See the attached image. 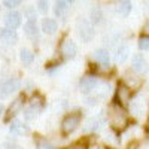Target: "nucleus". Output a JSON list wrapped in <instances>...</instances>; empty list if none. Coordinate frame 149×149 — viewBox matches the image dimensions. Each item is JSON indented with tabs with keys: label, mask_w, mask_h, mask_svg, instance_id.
Instances as JSON below:
<instances>
[{
	"label": "nucleus",
	"mask_w": 149,
	"mask_h": 149,
	"mask_svg": "<svg viewBox=\"0 0 149 149\" xmlns=\"http://www.w3.org/2000/svg\"><path fill=\"white\" fill-rule=\"evenodd\" d=\"M107 119L113 130H125L128 127V116L121 104H110L107 109Z\"/></svg>",
	"instance_id": "obj_1"
},
{
	"label": "nucleus",
	"mask_w": 149,
	"mask_h": 149,
	"mask_svg": "<svg viewBox=\"0 0 149 149\" xmlns=\"http://www.w3.org/2000/svg\"><path fill=\"white\" fill-rule=\"evenodd\" d=\"M81 121H82V115L79 112H73V113L66 115L63 121H61V131H63V134L70 136L72 133H74L81 125Z\"/></svg>",
	"instance_id": "obj_2"
},
{
	"label": "nucleus",
	"mask_w": 149,
	"mask_h": 149,
	"mask_svg": "<svg viewBox=\"0 0 149 149\" xmlns=\"http://www.w3.org/2000/svg\"><path fill=\"white\" fill-rule=\"evenodd\" d=\"M78 33H79V37L84 42H91L94 34H95L94 24L90 19H86V18L78 19Z\"/></svg>",
	"instance_id": "obj_3"
},
{
	"label": "nucleus",
	"mask_w": 149,
	"mask_h": 149,
	"mask_svg": "<svg viewBox=\"0 0 149 149\" xmlns=\"http://www.w3.org/2000/svg\"><path fill=\"white\" fill-rule=\"evenodd\" d=\"M19 86H21L19 79H17V78L6 79L5 82H2V85H0V98H6V97L12 95L14 93H17L19 90Z\"/></svg>",
	"instance_id": "obj_4"
},
{
	"label": "nucleus",
	"mask_w": 149,
	"mask_h": 149,
	"mask_svg": "<svg viewBox=\"0 0 149 149\" xmlns=\"http://www.w3.org/2000/svg\"><path fill=\"white\" fill-rule=\"evenodd\" d=\"M130 112L134 118H143L145 112H146V103H145V97L143 95H136L133 100L130 102Z\"/></svg>",
	"instance_id": "obj_5"
},
{
	"label": "nucleus",
	"mask_w": 149,
	"mask_h": 149,
	"mask_svg": "<svg viewBox=\"0 0 149 149\" xmlns=\"http://www.w3.org/2000/svg\"><path fill=\"white\" fill-rule=\"evenodd\" d=\"M106 124V118H104V112H102L100 115H97L91 119L86 121V124L84 125V133L85 134H90V133H95L98 131L103 125Z\"/></svg>",
	"instance_id": "obj_6"
},
{
	"label": "nucleus",
	"mask_w": 149,
	"mask_h": 149,
	"mask_svg": "<svg viewBox=\"0 0 149 149\" xmlns=\"http://www.w3.org/2000/svg\"><path fill=\"white\" fill-rule=\"evenodd\" d=\"M60 52H61V57H63L64 60H70L78 54V45L72 39H64L63 42H61Z\"/></svg>",
	"instance_id": "obj_7"
},
{
	"label": "nucleus",
	"mask_w": 149,
	"mask_h": 149,
	"mask_svg": "<svg viewBox=\"0 0 149 149\" xmlns=\"http://www.w3.org/2000/svg\"><path fill=\"white\" fill-rule=\"evenodd\" d=\"M131 69H133V72L139 73V74L148 73L149 66H148V61L145 60V57L142 54H134L131 57Z\"/></svg>",
	"instance_id": "obj_8"
},
{
	"label": "nucleus",
	"mask_w": 149,
	"mask_h": 149,
	"mask_svg": "<svg viewBox=\"0 0 149 149\" xmlns=\"http://www.w3.org/2000/svg\"><path fill=\"white\" fill-rule=\"evenodd\" d=\"M98 84H100V81H98L95 76H85L81 81V91L84 94H86V95H90L91 93L95 91Z\"/></svg>",
	"instance_id": "obj_9"
},
{
	"label": "nucleus",
	"mask_w": 149,
	"mask_h": 149,
	"mask_svg": "<svg viewBox=\"0 0 149 149\" xmlns=\"http://www.w3.org/2000/svg\"><path fill=\"white\" fill-rule=\"evenodd\" d=\"M93 60L95 63H98L102 67H107L109 69V63H110V55H109V51L104 48H98L93 52Z\"/></svg>",
	"instance_id": "obj_10"
},
{
	"label": "nucleus",
	"mask_w": 149,
	"mask_h": 149,
	"mask_svg": "<svg viewBox=\"0 0 149 149\" xmlns=\"http://www.w3.org/2000/svg\"><path fill=\"white\" fill-rule=\"evenodd\" d=\"M24 103H26V95H18L14 102H12V104L9 106V109H8V112H6V119H10L12 116H15V115H18L19 112L22 110V107H24Z\"/></svg>",
	"instance_id": "obj_11"
},
{
	"label": "nucleus",
	"mask_w": 149,
	"mask_h": 149,
	"mask_svg": "<svg viewBox=\"0 0 149 149\" xmlns=\"http://www.w3.org/2000/svg\"><path fill=\"white\" fill-rule=\"evenodd\" d=\"M116 95H118V103H121V106H125V104H130L131 102V90L125 84H121L118 86V91H116Z\"/></svg>",
	"instance_id": "obj_12"
},
{
	"label": "nucleus",
	"mask_w": 149,
	"mask_h": 149,
	"mask_svg": "<svg viewBox=\"0 0 149 149\" xmlns=\"http://www.w3.org/2000/svg\"><path fill=\"white\" fill-rule=\"evenodd\" d=\"M5 24H6V27H10V29L19 27L21 26V14L17 10H9L5 15Z\"/></svg>",
	"instance_id": "obj_13"
},
{
	"label": "nucleus",
	"mask_w": 149,
	"mask_h": 149,
	"mask_svg": "<svg viewBox=\"0 0 149 149\" xmlns=\"http://www.w3.org/2000/svg\"><path fill=\"white\" fill-rule=\"evenodd\" d=\"M0 39H2L5 43H8V45H14L18 40V36H17L15 29H10V27L0 29Z\"/></svg>",
	"instance_id": "obj_14"
},
{
	"label": "nucleus",
	"mask_w": 149,
	"mask_h": 149,
	"mask_svg": "<svg viewBox=\"0 0 149 149\" xmlns=\"http://www.w3.org/2000/svg\"><path fill=\"white\" fill-rule=\"evenodd\" d=\"M9 133L14 134V136H22V134L29 133V127L22 121L14 119V121L10 122V125H9Z\"/></svg>",
	"instance_id": "obj_15"
},
{
	"label": "nucleus",
	"mask_w": 149,
	"mask_h": 149,
	"mask_svg": "<svg viewBox=\"0 0 149 149\" xmlns=\"http://www.w3.org/2000/svg\"><path fill=\"white\" fill-rule=\"evenodd\" d=\"M124 84H125L130 90H137L140 86V84H142V79L136 74V72L134 73L127 72L125 74H124Z\"/></svg>",
	"instance_id": "obj_16"
},
{
	"label": "nucleus",
	"mask_w": 149,
	"mask_h": 149,
	"mask_svg": "<svg viewBox=\"0 0 149 149\" xmlns=\"http://www.w3.org/2000/svg\"><path fill=\"white\" fill-rule=\"evenodd\" d=\"M24 33L29 37H37L39 36V27H37L36 19H27L24 24Z\"/></svg>",
	"instance_id": "obj_17"
},
{
	"label": "nucleus",
	"mask_w": 149,
	"mask_h": 149,
	"mask_svg": "<svg viewBox=\"0 0 149 149\" xmlns=\"http://www.w3.org/2000/svg\"><path fill=\"white\" fill-rule=\"evenodd\" d=\"M58 26H57V21L52 18H43L42 21V31L45 34H54L57 31Z\"/></svg>",
	"instance_id": "obj_18"
},
{
	"label": "nucleus",
	"mask_w": 149,
	"mask_h": 149,
	"mask_svg": "<svg viewBox=\"0 0 149 149\" xmlns=\"http://www.w3.org/2000/svg\"><path fill=\"white\" fill-rule=\"evenodd\" d=\"M128 55H130V48L127 45H119V48L116 49V63L124 64L128 60Z\"/></svg>",
	"instance_id": "obj_19"
},
{
	"label": "nucleus",
	"mask_w": 149,
	"mask_h": 149,
	"mask_svg": "<svg viewBox=\"0 0 149 149\" xmlns=\"http://www.w3.org/2000/svg\"><path fill=\"white\" fill-rule=\"evenodd\" d=\"M54 12L58 18H64L67 14V0H55Z\"/></svg>",
	"instance_id": "obj_20"
},
{
	"label": "nucleus",
	"mask_w": 149,
	"mask_h": 149,
	"mask_svg": "<svg viewBox=\"0 0 149 149\" xmlns=\"http://www.w3.org/2000/svg\"><path fill=\"white\" fill-rule=\"evenodd\" d=\"M131 8H133V5H131L130 0H121V2L118 3V6H116V12L121 17H127L131 12Z\"/></svg>",
	"instance_id": "obj_21"
},
{
	"label": "nucleus",
	"mask_w": 149,
	"mask_h": 149,
	"mask_svg": "<svg viewBox=\"0 0 149 149\" xmlns=\"http://www.w3.org/2000/svg\"><path fill=\"white\" fill-rule=\"evenodd\" d=\"M19 60H21V63L24 66H30L33 61H34V54L30 51V49L22 48L21 51H19Z\"/></svg>",
	"instance_id": "obj_22"
},
{
	"label": "nucleus",
	"mask_w": 149,
	"mask_h": 149,
	"mask_svg": "<svg viewBox=\"0 0 149 149\" xmlns=\"http://www.w3.org/2000/svg\"><path fill=\"white\" fill-rule=\"evenodd\" d=\"M39 112L40 110L37 109V107L29 104L26 109H24V119H26V121H33V119H36L37 115H39Z\"/></svg>",
	"instance_id": "obj_23"
},
{
	"label": "nucleus",
	"mask_w": 149,
	"mask_h": 149,
	"mask_svg": "<svg viewBox=\"0 0 149 149\" xmlns=\"http://www.w3.org/2000/svg\"><path fill=\"white\" fill-rule=\"evenodd\" d=\"M90 18H91V22L94 24H98V22H102V18H103V12H102V9L100 8H93L91 9V14H90Z\"/></svg>",
	"instance_id": "obj_24"
},
{
	"label": "nucleus",
	"mask_w": 149,
	"mask_h": 149,
	"mask_svg": "<svg viewBox=\"0 0 149 149\" xmlns=\"http://www.w3.org/2000/svg\"><path fill=\"white\" fill-rule=\"evenodd\" d=\"M137 46H139L140 51H149V36H148V34H145V36L139 37Z\"/></svg>",
	"instance_id": "obj_25"
},
{
	"label": "nucleus",
	"mask_w": 149,
	"mask_h": 149,
	"mask_svg": "<svg viewBox=\"0 0 149 149\" xmlns=\"http://www.w3.org/2000/svg\"><path fill=\"white\" fill-rule=\"evenodd\" d=\"M36 5H37V9H39L42 14H45L49 9V0H37Z\"/></svg>",
	"instance_id": "obj_26"
},
{
	"label": "nucleus",
	"mask_w": 149,
	"mask_h": 149,
	"mask_svg": "<svg viewBox=\"0 0 149 149\" xmlns=\"http://www.w3.org/2000/svg\"><path fill=\"white\" fill-rule=\"evenodd\" d=\"M2 2H3V5H5L6 8L14 9V8H17L18 5L22 3V0H2Z\"/></svg>",
	"instance_id": "obj_27"
},
{
	"label": "nucleus",
	"mask_w": 149,
	"mask_h": 149,
	"mask_svg": "<svg viewBox=\"0 0 149 149\" xmlns=\"http://www.w3.org/2000/svg\"><path fill=\"white\" fill-rule=\"evenodd\" d=\"M66 149H88V146H86L85 143H82V142H76V143L67 146Z\"/></svg>",
	"instance_id": "obj_28"
},
{
	"label": "nucleus",
	"mask_w": 149,
	"mask_h": 149,
	"mask_svg": "<svg viewBox=\"0 0 149 149\" xmlns=\"http://www.w3.org/2000/svg\"><path fill=\"white\" fill-rule=\"evenodd\" d=\"M26 15H27V19H36V10H33L31 8H27Z\"/></svg>",
	"instance_id": "obj_29"
},
{
	"label": "nucleus",
	"mask_w": 149,
	"mask_h": 149,
	"mask_svg": "<svg viewBox=\"0 0 149 149\" xmlns=\"http://www.w3.org/2000/svg\"><path fill=\"white\" fill-rule=\"evenodd\" d=\"M137 149H149V137H148V139H145V140L137 146Z\"/></svg>",
	"instance_id": "obj_30"
},
{
	"label": "nucleus",
	"mask_w": 149,
	"mask_h": 149,
	"mask_svg": "<svg viewBox=\"0 0 149 149\" xmlns=\"http://www.w3.org/2000/svg\"><path fill=\"white\" fill-rule=\"evenodd\" d=\"M142 6L146 14H149V0H142Z\"/></svg>",
	"instance_id": "obj_31"
},
{
	"label": "nucleus",
	"mask_w": 149,
	"mask_h": 149,
	"mask_svg": "<svg viewBox=\"0 0 149 149\" xmlns=\"http://www.w3.org/2000/svg\"><path fill=\"white\" fill-rule=\"evenodd\" d=\"M39 149H52V148L48 145V142H40L39 143Z\"/></svg>",
	"instance_id": "obj_32"
},
{
	"label": "nucleus",
	"mask_w": 149,
	"mask_h": 149,
	"mask_svg": "<svg viewBox=\"0 0 149 149\" xmlns=\"http://www.w3.org/2000/svg\"><path fill=\"white\" fill-rule=\"evenodd\" d=\"M142 30H143V33H145V34H148V36H149V19L146 21V24L143 26V29H142Z\"/></svg>",
	"instance_id": "obj_33"
},
{
	"label": "nucleus",
	"mask_w": 149,
	"mask_h": 149,
	"mask_svg": "<svg viewBox=\"0 0 149 149\" xmlns=\"http://www.w3.org/2000/svg\"><path fill=\"white\" fill-rule=\"evenodd\" d=\"M3 149H18L15 145H12V143H5L3 145Z\"/></svg>",
	"instance_id": "obj_34"
},
{
	"label": "nucleus",
	"mask_w": 149,
	"mask_h": 149,
	"mask_svg": "<svg viewBox=\"0 0 149 149\" xmlns=\"http://www.w3.org/2000/svg\"><path fill=\"white\" fill-rule=\"evenodd\" d=\"M2 115H3V106L0 104V116H2Z\"/></svg>",
	"instance_id": "obj_35"
},
{
	"label": "nucleus",
	"mask_w": 149,
	"mask_h": 149,
	"mask_svg": "<svg viewBox=\"0 0 149 149\" xmlns=\"http://www.w3.org/2000/svg\"><path fill=\"white\" fill-rule=\"evenodd\" d=\"M93 149H103V148H100V146H95V148H93Z\"/></svg>",
	"instance_id": "obj_36"
},
{
	"label": "nucleus",
	"mask_w": 149,
	"mask_h": 149,
	"mask_svg": "<svg viewBox=\"0 0 149 149\" xmlns=\"http://www.w3.org/2000/svg\"><path fill=\"white\" fill-rule=\"evenodd\" d=\"M67 2H69V3H73V2H74V0H67Z\"/></svg>",
	"instance_id": "obj_37"
}]
</instances>
